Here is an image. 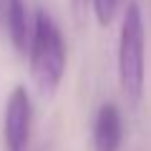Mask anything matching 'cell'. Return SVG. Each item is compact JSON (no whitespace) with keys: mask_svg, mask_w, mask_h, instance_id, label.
Instances as JSON below:
<instances>
[{"mask_svg":"<svg viewBox=\"0 0 151 151\" xmlns=\"http://www.w3.org/2000/svg\"><path fill=\"white\" fill-rule=\"evenodd\" d=\"M30 81L40 96H53L60 88L68 68V48L58 23L48 10H35L33 15V38L28 48Z\"/></svg>","mask_w":151,"mask_h":151,"instance_id":"cell-1","label":"cell"},{"mask_svg":"<svg viewBox=\"0 0 151 151\" xmlns=\"http://www.w3.org/2000/svg\"><path fill=\"white\" fill-rule=\"evenodd\" d=\"M116 76L126 101L139 103L146 86V28L139 3H126L116 43Z\"/></svg>","mask_w":151,"mask_h":151,"instance_id":"cell-2","label":"cell"},{"mask_svg":"<svg viewBox=\"0 0 151 151\" xmlns=\"http://www.w3.org/2000/svg\"><path fill=\"white\" fill-rule=\"evenodd\" d=\"M33 139V98L25 86H13L3 111V149L30 151Z\"/></svg>","mask_w":151,"mask_h":151,"instance_id":"cell-3","label":"cell"},{"mask_svg":"<svg viewBox=\"0 0 151 151\" xmlns=\"http://www.w3.org/2000/svg\"><path fill=\"white\" fill-rule=\"evenodd\" d=\"M93 151H121L124 146V116L116 103L106 101L98 106L93 119Z\"/></svg>","mask_w":151,"mask_h":151,"instance_id":"cell-4","label":"cell"},{"mask_svg":"<svg viewBox=\"0 0 151 151\" xmlns=\"http://www.w3.org/2000/svg\"><path fill=\"white\" fill-rule=\"evenodd\" d=\"M3 20H5V30H8V38H10L15 53L28 55L30 38H33V20H30L25 0H5Z\"/></svg>","mask_w":151,"mask_h":151,"instance_id":"cell-5","label":"cell"},{"mask_svg":"<svg viewBox=\"0 0 151 151\" xmlns=\"http://www.w3.org/2000/svg\"><path fill=\"white\" fill-rule=\"evenodd\" d=\"M91 3V10H93V18L101 28H108L119 13V5L121 0H88Z\"/></svg>","mask_w":151,"mask_h":151,"instance_id":"cell-6","label":"cell"},{"mask_svg":"<svg viewBox=\"0 0 151 151\" xmlns=\"http://www.w3.org/2000/svg\"><path fill=\"white\" fill-rule=\"evenodd\" d=\"M86 3H88V0H70V5H73L76 10H81V8L86 5Z\"/></svg>","mask_w":151,"mask_h":151,"instance_id":"cell-7","label":"cell"},{"mask_svg":"<svg viewBox=\"0 0 151 151\" xmlns=\"http://www.w3.org/2000/svg\"><path fill=\"white\" fill-rule=\"evenodd\" d=\"M3 5H5V0H0V18H3Z\"/></svg>","mask_w":151,"mask_h":151,"instance_id":"cell-8","label":"cell"}]
</instances>
